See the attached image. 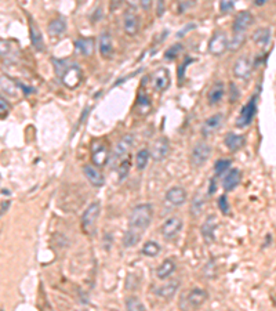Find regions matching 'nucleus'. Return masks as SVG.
I'll list each match as a JSON object with an SVG mask.
<instances>
[{"mask_svg":"<svg viewBox=\"0 0 276 311\" xmlns=\"http://www.w3.org/2000/svg\"><path fill=\"white\" fill-rule=\"evenodd\" d=\"M154 217V207L149 203H141L133 209L130 214V230L135 233L144 234V231L149 227Z\"/></svg>","mask_w":276,"mask_h":311,"instance_id":"f257e3e1","label":"nucleus"},{"mask_svg":"<svg viewBox=\"0 0 276 311\" xmlns=\"http://www.w3.org/2000/svg\"><path fill=\"white\" fill-rule=\"evenodd\" d=\"M100 213H101V205H100V202H93V203H90L87 206V209L84 210L83 216H82V227H83L84 233H94L97 220L100 217Z\"/></svg>","mask_w":276,"mask_h":311,"instance_id":"f03ea898","label":"nucleus"},{"mask_svg":"<svg viewBox=\"0 0 276 311\" xmlns=\"http://www.w3.org/2000/svg\"><path fill=\"white\" fill-rule=\"evenodd\" d=\"M257 114V96H253L249 103L244 105L240 114H239V118L236 119V126L239 129H243L246 126L253 122V119Z\"/></svg>","mask_w":276,"mask_h":311,"instance_id":"7ed1b4c3","label":"nucleus"},{"mask_svg":"<svg viewBox=\"0 0 276 311\" xmlns=\"http://www.w3.org/2000/svg\"><path fill=\"white\" fill-rule=\"evenodd\" d=\"M228 45H229V40L226 38V35L221 31H217L214 32L209 42V52L212 53L213 56H222L228 50Z\"/></svg>","mask_w":276,"mask_h":311,"instance_id":"20e7f679","label":"nucleus"},{"mask_svg":"<svg viewBox=\"0 0 276 311\" xmlns=\"http://www.w3.org/2000/svg\"><path fill=\"white\" fill-rule=\"evenodd\" d=\"M182 220L180 217H168L163 224H162L161 233L165 240H174L180 231L182 230Z\"/></svg>","mask_w":276,"mask_h":311,"instance_id":"39448f33","label":"nucleus"},{"mask_svg":"<svg viewBox=\"0 0 276 311\" xmlns=\"http://www.w3.org/2000/svg\"><path fill=\"white\" fill-rule=\"evenodd\" d=\"M210 155H212V147L207 143H198L195 145V148L192 151V155H191L192 165L196 166V168L203 166L209 161Z\"/></svg>","mask_w":276,"mask_h":311,"instance_id":"423d86ee","label":"nucleus"},{"mask_svg":"<svg viewBox=\"0 0 276 311\" xmlns=\"http://www.w3.org/2000/svg\"><path fill=\"white\" fill-rule=\"evenodd\" d=\"M251 72H253V62L249 57L242 56L236 60V62L233 64V75L238 79L247 80L250 79Z\"/></svg>","mask_w":276,"mask_h":311,"instance_id":"0eeeda50","label":"nucleus"},{"mask_svg":"<svg viewBox=\"0 0 276 311\" xmlns=\"http://www.w3.org/2000/svg\"><path fill=\"white\" fill-rule=\"evenodd\" d=\"M61 79H62V83L65 86H68L69 89H73L82 80V71L76 64H69L64 73L61 75Z\"/></svg>","mask_w":276,"mask_h":311,"instance_id":"6e6552de","label":"nucleus"},{"mask_svg":"<svg viewBox=\"0 0 276 311\" xmlns=\"http://www.w3.org/2000/svg\"><path fill=\"white\" fill-rule=\"evenodd\" d=\"M170 152V141L167 137H159L152 145V151L149 155H152L156 162H162L165 161Z\"/></svg>","mask_w":276,"mask_h":311,"instance_id":"1a4fd4ad","label":"nucleus"},{"mask_svg":"<svg viewBox=\"0 0 276 311\" xmlns=\"http://www.w3.org/2000/svg\"><path fill=\"white\" fill-rule=\"evenodd\" d=\"M91 158L96 166H104L110 159L108 147L101 141H93L91 145Z\"/></svg>","mask_w":276,"mask_h":311,"instance_id":"9d476101","label":"nucleus"},{"mask_svg":"<svg viewBox=\"0 0 276 311\" xmlns=\"http://www.w3.org/2000/svg\"><path fill=\"white\" fill-rule=\"evenodd\" d=\"M0 57L8 62H15L19 59V49L11 40L0 39Z\"/></svg>","mask_w":276,"mask_h":311,"instance_id":"9b49d317","label":"nucleus"},{"mask_svg":"<svg viewBox=\"0 0 276 311\" xmlns=\"http://www.w3.org/2000/svg\"><path fill=\"white\" fill-rule=\"evenodd\" d=\"M209 299V293L202 288H195L188 293L186 296V309H198L202 305H205L206 300Z\"/></svg>","mask_w":276,"mask_h":311,"instance_id":"f8f14e48","label":"nucleus"},{"mask_svg":"<svg viewBox=\"0 0 276 311\" xmlns=\"http://www.w3.org/2000/svg\"><path fill=\"white\" fill-rule=\"evenodd\" d=\"M222 124H224V115L222 114H214L205 121V124L202 126V134L205 137L212 136L216 131H219Z\"/></svg>","mask_w":276,"mask_h":311,"instance_id":"ddd939ff","label":"nucleus"},{"mask_svg":"<svg viewBox=\"0 0 276 311\" xmlns=\"http://www.w3.org/2000/svg\"><path fill=\"white\" fill-rule=\"evenodd\" d=\"M152 84L156 91H165L170 86V73L166 68H159L152 75Z\"/></svg>","mask_w":276,"mask_h":311,"instance_id":"4468645a","label":"nucleus"},{"mask_svg":"<svg viewBox=\"0 0 276 311\" xmlns=\"http://www.w3.org/2000/svg\"><path fill=\"white\" fill-rule=\"evenodd\" d=\"M254 22V17L251 15L250 11H242L238 14V17L235 18L233 22V32L235 33H244L247 28H250L251 24Z\"/></svg>","mask_w":276,"mask_h":311,"instance_id":"2eb2a0df","label":"nucleus"},{"mask_svg":"<svg viewBox=\"0 0 276 311\" xmlns=\"http://www.w3.org/2000/svg\"><path fill=\"white\" fill-rule=\"evenodd\" d=\"M180 288V281L178 279H173V281H168L165 285L159 286L156 291H155V295L159 296V298L165 299V300H170L175 296V293Z\"/></svg>","mask_w":276,"mask_h":311,"instance_id":"dca6fc26","label":"nucleus"},{"mask_svg":"<svg viewBox=\"0 0 276 311\" xmlns=\"http://www.w3.org/2000/svg\"><path fill=\"white\" fill-rule=\"evenodd\" d=\"M186 191L182 187L170 188L166 192V201L173 206H181L186 202Z\"/></svg>","mask_w":276,"mask_h":311,"instance_id":"f3484780","label":"nucleus"},{"mask_svg":"<svg viewBox=\"0 0 276 311\" xmlns=\"http://www.w3.org/2000/svg\"><path fill=\"white\" fill-rule=\"evenodd\" d=\"M134 145V136L133 134H126L120 138V141L117 143L115 149V155L113 158L115 159H119V158H123L126 156L130 152V149L133 148Z\"/></svg>","mask_w":276,"mask_h":311,"instance_id":"a211bd4d","label":"nucleus"},{"mask_svg":"<svg viewBox=\"0 0 276 311\" xmlns=\"http://www.w3.org/2000/svg\"><path fill=\"white\" fill-rule=\"evenodd\" d=\"M216 228H217V217H216L214 214L207 216V219H206V221L203 223V226L200 228L202 237H203L206 241H209V242L214 241V238H216V235H214Z\"/></svg>","mask_w":276,"mask_h":311,"instance_id":"6ab92c4d","label":"nucleus"},{"mask_svg":"<svg viewBox=\"0 0 276 311\" xmlns=\"http://www.w3.org/2000/svg\"><path fill=\"white\" fill-rule=\"evenodd\" d=\"M83 173L84 176L87 177V180H89L94 187H103L104 184H105V179H104L103 173H101L97 168H94V166H91V165H84Z\"/></svg>","mask_w":276,"mask_h":311,"instance_id":"aec40b11","label":"nucleus"},{"mask_svg":"<svg viewBox=\"0 0 276 311\" xmlns=\"http://www.w3.org/2000/svg\"><path fill=\"white\" fill-rule=\"evenodd\" d=\"M123 29L124 32L130 35V36H134L140 31V18L135 15L134 13H127L124 14V18H123Z\"/></svg>","mask_w":276,"mask_h":311,"instance_id":"412c9836","label":"nucleus"},{"mask_svg":"<svg viewBox=\"0 0 276 311\" xmlns=\"http://www.w3.org/2000/svg\"><path fill=\"white\" fill-rule=\"evenodd\" d=\"M98 49L100 53L104 59H110V56L113 54V42L112 38L108 32H103L100 35V39H98Z\"/></svg>","mask_w":276,"mask_h":311,"instance_id":"4be33fe9","label":"nucleus"},{"mask_svg":"<svg viewBox=\"0 0 276 311\" xmlns=\"http://www.w3.org/2000/svg\"><path fill=\"white\" fill-rule=\"evenodd\" d=\"M244 144H246V138L242 134H236V133L229 131L226 134V137H225V145L232 152H236L239 149L243 148Z\"/></svg>","mask_w":276,"mask_h":311,"instance_id":"5701e85b","label":"nucleus"},{"mask_svg":"<svg viewBox=\"0 0 276 311\" xmlns=\"http://www.w3.org/2000/svg\"><path fill=\"white\" fill-rule=\"evenodd\" d=\"M225 94V84L222 82H216L210 87V90L207 93V100H209V104L210 105H216L219 104Z\"/></svg>","mask_w":276,"mask_h":311,"instance_id":"b1692460","label":"nucleus"},{"mask_svg":"<svg viewBox=\"0 0 276 311\" xmlns=\"http://www.w3.org/2000/svg\"><path fill=\"white\" fill-rule=\"evenodd\" d=\"M271 38H272V32L270 28H258L257 31L253 33V42L261 49H265L270 45Z\"/></svg>","mask_w":276,"mask_h":311,"instance_id":"393cba45","label":"nucleus"},{"mask_svg":"<svg viewBox=\"0 0 276 311\" xmlns=\"http://www.w3.org/2000/svg\"><path fill=\"white\" fill-rule=\"evenodd\" d=\"M29 31H31V42H32L33 47L38 52H43L45 50V39H43V35L40 32V29L33 21L29 22Z\"/></svg>","mask_w":276,"mask_h":311,"instance_id":"a878e982","label":"nucleus"},{"mask_svg":"<svg viewBox=\"0 0 276 311\" xmlns=\"http://www.w3.org/2000/svg\"><path fill=\"white\" fill-rule=\"evenodd\" d=\"M75 46H76V52L84 57H90L94 53V39H91V38L77 39L75 42Z\"/></svg>","mask_w":276,"mask_h":311,"instance_id":"bb28decb","label":"nucleus"},{"mask_svg":"<svg viewBox=\"0 0 276 311\" xmlns=\"http://www.w3.org/2000/svg\"><path fill=\"white\" fill-rule=\"evenodd\" d=\"M240 176L242 175H240L239 169H231L222 180V187H224L225 191H232L233 188L236 187L240 183Z\"/></svg>","mask_w":276,"mask_h":311,"instance_id":"cd10ccee","label":"nucleus"},{"mask_svg":"<svg viewBox=\"0 0 276 311\" xmlns=\"http://www.w3.org/2000/svg\"><path fill=\"white\" fill-rule=\"evenodd\" d=\"M174 271H175V261L171 259H166L156 270V277H158V279H166Z\"/></svg>","mask_w":276,"mask_h":311,"instance_id":"c85d7f7f","label":"nucleus"},{"mask_svg":"<svg viewBox=\"0 0 276 311\" xmlns=\"http://www.w3.org/2000/svg\"><path fill=\"white\" fill-rule=\"evenodd\" d=\"M0 89L8 96H17V93H18L17 83L7 76H0Z\"/></svg>","mask_w":276,"mask_h":311,"instance_id":"c756f323","label":"nucleus"},{"mask_svg":"<svg viewBox=\"0 0 276 311\" xmlns=\"http://www.w3.org/2000/svg\"><path fill=\"white\" fill-rule=\"evenodd\" d=\"M162 248L161 245L158 244V242H155V241H148L144 244V247L141 249V253L144 256H147V257H156L159 253H161Z\"/></svg>","mask_w":276,"mask_h":311,"instance_id":"7c9ffc66","label":"nucleus"},{"mask_svg":"<svg viewBox=\"0 0 276 311\" xmlns=\"http://www.w3.org/2000/svg\"><path fill=\"white\" fill-rule=\"evenodd\" d=\"M142 234H138L133 231V230H127L126 234L123 235V247L124 248H133L135 247L140 241H141Z\"/></svg>","mask_w":276,"mask_h":311,"instance_id":"2f4dec72","label":"nucleus"},{"mask_svg":"<svg viewBox=\"0 0 276 311\" xmlns=\"http://www.w3.org/2000/svg\"><path fill=\"white\" fill-rule=\"evenodd\" d=\"M149 111H151V100L144 91H141L137 97V112H140L141 115H147Z\"/></svg>","mask_w":276,"mask_h":311,"instance_id":"473e14b6","label":"nucleus"},{"mask_svg":"<svg viewBox=\"0 0 276 311\" xmlns=\"http://www.w3.org/2000/svg\"><path fill=\"white\" fill-rule=\"evenodd\" d=\"M66 31V22L64 18H55L50 22L49 25V32L52 33L53 36H58L62 35Z\"/></svg>","mask_w":276,"mask_h":311,"instance_id":"72a5a7b5","label":"nucleus"},{"mask_svg":"<svg viewBox=\"0 0 276 311\" xmlns=\"http://www.w3.org/2000/svg\"><path fill=\"white\" fill-rule=\"evenodd\" d=\"M205 198L203 196H200V195H196L195 198H193L192 201V205H191V214L195 216V217H198L202 214L203 212V209H205Z\"/></svg>","mask_w":276,"mask_h":311,"instance_id":"f704fd0d","label":"nucleus"},{"mask_svg":"<svg viewBox=\"0 0 276 311\" xmlns=\"http://www.w3.org/2000/svg\"><path fill=\"white\" fill-rule=\"evenodd\" d=\"M148 161H149V151L148 149H141L135 155V168L138 170H144L147 168Z\"/></svg>","mask_w":276,"mask_h":311,"instance_id":"c9c22d12","label":"nucleus"},{"mask_svg":"<svg viewBox=\"0 0 276 311\" xmlns=\"http://www.w3.org/2000/svg\"><path fill=\"white\" fill-rule=\"evenodd\" d=\"M126 309L130 311H145L147 310V307L145 305L142 303L141 300L138 298H134V296H131V298H127L126 299Z\"/></svg>","mask_w":276,"mask_h":311,"instance_id":"e433bc0d","label":"nucleus"},{"mask_svg":"<svg viewBox=\"0 0 276 311\" xmlns=\"http://www.w3.org/2000/svg\"><path fill=\"white\" fill-rule=\"evenodd\" d=\"M182 50H184V46L180 45V43H175V45L171 46V47H170V49L165 53V59L166 60L177 59L181 53H182Z\"/></svg>","mask_w":276,"mask_h":311,"instance_id":"4c0bfd02","label":"nucleus"},{"mask_svg":"<svg viewBox=\"0 0 276 311\" xmlns=\"http://www.w3.org/2000/svg\"><path fill=\"white\" fill-rule=\"evenodd\" d=\"M231 159H219L216 165H214V173L216 176H221L224 175L226 172V169L231 166Z\"/></svg>","mask_w":276,"mask_h":311,"instance_id":"58836bf2","label":"nucleus"},{"mask_svg":"<svg viewBox=\"0 0 276 311\" xmlns=\"http://www.w3.org/2000/svg\"><path fill=\"white\" fill-rule=\"evenodd\" d=\"M129 172H130V161H129V158H127V159H123L122 162H120V165L117 166L119 180H120V182H123V180L127 177Z\"/></svg>","mask_w":276,"mask_h":311,"instance_id":"ea45409f","label":"nucleus"},{"mask_svg":"<svg viewBox=\"0 0 276 311\" xmlns=\"http://www.w3.org/2000/svg\"><path fill=\"white\" fill-rule=\"evenodd\" d=\"M53 64H54V69H55V73L61 78V75L64 73V71L68 68L69 62L66 60H57L53 59Z\"/></svg>","mask_w":276,"mask_h":311,"instance_id":"a19ab883","label":"nucleus"},{"mask_svg":"<svg viewBox=\"0 0 276 311\" xmlns=\"http://www.w3.org/2000/svg\"><path fill=\"white\" fill-rule=\"evenodd\" d=\"M243 42L244 33H235V36H233L232 42L228 45V49H231V50H238L239 47L243 45Z\"/></svg>","mask_w":276,"mask_h":311,"instance_id":"79ce46f5","label":"nucleus"},{"mask_svg":"<svg viewBox=\"0 0 276 311\" xmlns=\"http://www.w3.org/2000/svg\"><path fill=\"white\" fill-rule=\"evenodd\" d=\"M236 0H220V11L222 14H226L231 11L235 6Z\"/></svg>","mask_w":276,"mask_h":311,"instance_id":"37998d69","label":"nucleus"},{"mask_svg":"<svg viewBox=\"0 0 276 311\" xmlns=\"http://www.w3.org/2000/svg\"><path fill=\"white\" fill-rule=\"evenodd\" d=\"M219 207L222 212V214H229V203H228V198L226 195H221L219 199Z\"/></svg>","mask_w":276,"mask_h":311,"instance_id":"c03bdc74","label":"nucleus"},{"mask_svg":"<svg viewBox=\"0 0 276 311\" xmlns=\"http://www.w3.org/2000/svg\"><path fill=\"white\" fill-rule=\"evenodd\" d=\"M10 110H11V107H10L8 101L0 97V117H6L7 114L10 112Z\"/></svg>","mask_w":276,"mask_h":311,"instance_id":"a18cd8bd","label":"nucleus"},{"mask_svg":"<svg viewBox=\"0 0 276 311\" xmlns=\"http://www.w3.org/2000/svg\"><path fill=\"white\" fill-rule=\"evenodd\" d=\"M166 10V4H165V0H158V8H156V15L158 17H163Z\"/></svg>","mask_w":276,"mask_h":311,"instance_id":"49530a36","label":"nucleus"},{"mask_svg":"<svg viewBox=\"0 0 276 311\" xmlns=\"http://www.w3.org/2000/svg\"><path fill=\"white\" fill-rule=\"evenodd\" d=\"M229 91H231V101L232 103H233V101H236L240 94H239L238 89H236V86H235L233 83H231V89H229Z\"/></svg>","mask_w":276,"mask_h":311,"instance_id":"de8ad7c7","label":"nucleus"},{"mask_svg":"<svg viewBox=\"0 0 276 311\" xmlns=\"http://www.w3.org/2000/svg\"><path fill=\"white\" fill-rule=\"evenodd\" d=\"M140 3H141V7L145 10V11H148L151 7H152V3H154V0H140Z\"/></svg>","mask_w":276,"mask_h":311,"instance_id":"09e8293b","label":"nucleus"},{"mask_svg":"<svg viewBox=\"0 0 276 311\" xmlns=\"http://www.w3.org/2000/svg\"><path fill=\"white\" fill-rule=\"evenodd\" d=\"M193 28H195V25H193V24H189V25H186L185 28H184V29H181L180 32H178V35H177V36H178V38H181V36H184V35H185V32L186 31H188V29H193Z\"/></svg>","mask_w":276,"mask_h":311,"instance_id":"8fccbe9b","label":"nucleus"},{"mask_svg":"<svg viewBox=\"0 0 276 311\" xmlns=\"http://www.w3.org/2000/svg\"><path fill=\"white\" fill-rule=\"evenodd\" d=\"M216 189H217V184H216V180H212V182H210V189H209V194L212 195L213 192L216 191Z\"/></svg>","mask_w":276,"mask_h":311,"instance_id":"3c124183","label":"nucleus"},{"mask_svg":"<svg viewBox=\"0 0 276 311\" xmlns=\"http://www.w3.org/2000/svg\"><path fill=\"white\" fill-rule=\"evenodd\" d=\"M270 0H254V4L256 6H264V4H267Z\"/></svg>","mask_w":276,"mask_h":311,"instance_id":"603ef678","label":"nucleus"}]
</instances>
